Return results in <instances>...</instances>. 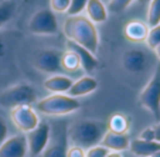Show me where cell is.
<instances>
[{
    "label": "cell",
    "mask_w": 160,
    "mask_h": 157,
    "mask_svg": "<svg viewBox=\"0 0 160 157\" xmlns=\"http://www.w3.org/2000/svg\"><path fill=\"white\" fill-rule=\"evenodd\" d=\"M64 34L70 41L85 47L97 55L99 48V34L95 24L88 17L82 14L68 16L64 21Z\"/></svg>",
    "instance_id": "6da1fadb"
},
{
    "label": "cell",
    "mask_w": 160,
    "mask_h": 157,
    "mask_svg": "<svg viewBox=\"0 0 160 157\" xmlns=\"http://www.w3.org/2000/svg\"><path fill=\"white\" fill-rule=\"evenodd\" d=\"M106 130L108 126L97 119H84L75 122L68 127V143L70 146H78L88 150L89 147L99 145Z\"/></svg>",
    "instance_id": "7a4b0ae2"
},
{
    "label": "cell",
    "mask_w": 160,
    "mask_h": 157,
    "mask_svg": "<svg viewBox=\"0 0 160 157\" xmlns=\"http://www.w3.org/2000/svg\"><path fill=\"white\" fill-rule=\"evenodd\" d=\"M81 102L65 94H52L36 102V109L47 116H64L78 110Z\"/></svg>",
    "instance_id": "3957f363"
},
{
    "label": "cell",
    "mask_w": 160,
    "mask_h": 157,
    "mask_svg": "<svg viewBox=\"0 0 160 157\" xmlns=\"http://www.w3.org/2000/svg\"><path fill=\"white\" fill-rule=\"evenodd\" d=\"M38 101L36 88L30 84H17L0 94V106L13 109L20 105H33Z\"/></svg>",
    "instance_id": "277c9868"
},
{
    "label": "cell",
    "mask_w": 160,
    "mask_h": 157,
    "mask_svg": "<svg viewBox=\"0 0 160 157\" xmlns=\"http://www.w3.org/2000/svg\"><path fill=\"white\" fill-rule=\"evenodd\" d=\"M139 103L160 122V62L139 95Z\"/></svg>",
    "instance_id": "5b68a950"
},
{
    "label": "cell",
    "mask_w": 160,
    "mask_h": 157,
    "mask_svg": "<svg viewBox=\"0 0 160 157\" xmlns=\"http://www.w3.org/2000/svg\"><path fill=\"white\" fill-rule=\"evenodd\" d=\"M58 30L57 16L51 9L38 10L28 21V31L36 36H55Z\"/></svg>",
    "instance_id": "8992f818"
},
{
    "label": "cell",
    "mask_w": 160,
    "mask_h": 157,
    "mask_svg": "<svg viewBox=\"0 0 160 157\" xmlns=\"http://www.w3.org/2000/svg\"><path fill=\"white\" fill-rule=\"evenodd\" d=\"M70 147L68 143V126L65 122L58 123L54 129H51L50 142L42 151V157H67V151Z\"/></svg>",
    "instance_id": "52a82bcc"
},
{
    "label": "cell",
    "mask_w": 160,
    "mask_h": 157,
    "mask_svg": "<svg viewBox=\"0 0 160 157\" xmlns=\"http://www.w3.org/2000/svg\"><path fill=\"white\" fill-rule=\"evenodd\" d=\"M50 136H51V125L48 122L40 120L38 126L33 129L31 132L26 133L27 137V146H28V154L31 157H36L42 154L45 150L47 145L50 142Z\"/></svg>",
    "instance_id": "ba28073f"
},
{
    "label": "cell",
    "mask_w": 160,
    "mask_h": 157,
    "mask_svg": "<svg viewBox=\"0 0 160 157\" xmlns=\"http://www.w3.org/2000/svg\"><path fill=\"white\" fill-rule=\"evenodd\" d=\"M10 116H12V120L16 125V127L23 133L31 132L40 123L38 113L31 105H20L10 109Z\"/></svg>",
    "instance_id": "9c48e42d"
},
{
    "label": "cell",
    "mask_w": 160,
    "mask_h": 157,
    "mask_svg": "<svg viewBox=\"0 0 160 157\" xmlns=\"http://www.w3.org/2000/svg\"><path fill=\"white\" fill-rule=\"evenodd\" d=\"M61 52L54 48H47V50H40L36 52L33 65L36 66V70L41 71L45 74H57L61 70Z\"/></svg>",
    "instance_id": "30bf717a"
},
{
    "label": "cell",
    "mask_w": 160,
    "mask_h": 157,
    "mask_svg": "<svg viewBox=\"0 0 160 157\" xmlns=\"http://www.w3.org/2000/svg\"><path fill=\"white\" fill-rule=\"evenodd\" d=\"M28 146L26 133L9 136L0 145V157H27Z\"/></svg>",
    "instance_id": "8fae6325"
},
{
    "label": "cell",
    "mask_w": 160,
    "mask_h": 157,
    "mask_svg": "<svg viewBox=\"0 0 160 157\" xmlns=\"http://www.w3.org/2000/svg\"><path fill=\"white\" fill-rule=\"evenodd\" d=\"M67 50H71V51H74L78 55L81 66L87 72H92V71L97 70L98 65H99V61H98L97 55L92 54V52H91L89 50H87L85 47L77 44V42L67 40Z\"/></svg>",
    "instance_id": "7c38bea8"
},
{
    "label": "cell",
    "mask_w": 160,
    "mask_h": 157,
    "mask_svg": "<svg viewBox=\"0 0 160 157\" xmlns=\"http://www.w3.org/2000/svg\"><path fill=\"white\" fill-rule=\"evenodd\" d=\"M99 145L106 147L109 151H118V153H121V151L129 149L130 139L128 136V133H113V132L106 130V133L103 135Z\"/></svg>",
    "instance_id": "4fadbf2b"
},
{
    "label": "cell",
    "mask_w": 160,
    "mask_h": 157,
    "mask_svg": "<svg viewBox=\"0 0 160 157\" xmlns=\"http://www.w3.org/2000/svg\"><path fill=\"white\" fill-rule=\"evenodd\" d=\"M146 62H148V58L146 54L142 50H128L123 54L122 58V64H123V68L129 72H140V71L145 70Z\"/></svg>",
    "instance_id": "5bb4252c"
},
{
    "label": "cell",
    "mask_w": 160,
    "mask_h": 157,
    "mask_svg": "<svg viewBox=\"0 0 160 157\" xmlns=\"http://www.w3.org/2000/svg\"><path fill=\"white\" fill-rule=\"evenodd\" d=\"M149 33L148 23L142 20H130L123 27V36L132 42H142L146 40Z\"/></svg>",
    "instance_id": "9a60e30c"
},
{
    "label": "cell",
    "mask_w": 160,
    "mask_h": 157,
    "mask_svg": "<svg viewBox=\"0 0 160 157\" xmlns=\"http://www.w3.org/2000/svg\"><path fill=\"white\" fill-rule=\"evenodd\" d=\"M98 88V81L94 76L85 75L82 78L77 79L75 82H72L71 88L68 89V95L72 98H78V96H85V95L91 94V92L97 91Z\"/></svg>",
    "instance_id": "2e32d148"
},
{
    "label": "cell",
    "mask_w": 160,
    "mask_h": 157,
    "mask_svg": "<svg viewBox=\"0 0 160 157\" xmlns=\"http://www.w3.org/2000/svg\"><path fill=\"white\" fill-rule=\"evenodd\" d=\"M72 79L67 75H60V74H54L50 78H47L42 84V86L47 89V91L52 92V94H64V92H68V89L72 85Z\"/></svg>",
    "instance_id": "e0dca14e"
},
{
    "label": "cell",
    "mask_w": 160,
    "mask_h": 157,
    "mask_svg": "<svg viewBox=\"0 0 160 157\" xmlns=\"http://www.w3.org/2000/svg\"><path fill=\"white\" fill-rule=\"evenodd\" d=\"M129 150L132 151V154L138 157H150L153 153L160 150V143L157 142H148V140L142 139H135L130 140Z\"/></svg>",
    "instance_id": "ac0fdd59"
},
{
    "label": "cell",
    "mask_w": 160,
    "mask_h": 157,
    "mask_svg": "<svg viewBox=\"0 0 160 157\" xmlns=\"http://www.w3.org/2000/svg\"><path fill=\"white\" fill-rule=\"evenodd\" d=\"M85 10H87V17L94 24L105 23L108 18V12H106V7L102 0H88Z\"/></svg>",
    "instance_id": "d6986e66"
},
{
    "label": "cell",
    "mask_w": 160,
    "mask_h": 157,
    "mask_svg": "<svg viewBox=\"0 0 160 157\" xmlns=\"http://www.w3.org/2000/svg\"><path fill=\"white\" fill-rule=\"evenodd\" d=\"M108 130L113 133H128L130 127V119L128 116L122 115V113H115L113 116H111L108 122Z\"/></svg>",
    "instance_id": "ffe728a7"
},
{
    "label": "cell",
    "mask_w": 160,
    "mask_h": 157,
    "mask_svg": "<svg viewBox=\"0 0 160 157\" xmlns=\"http://www.w3.org/2000/svg\"><path fill=\"white\" fill-rule=\"evenodd\" d=\"M79 68H81V62H79L78 55L71 50H67L61 55V70L67 71V72H75Z\"/></svg>",
    "instance_id": "44dd1931"
},
{
    "label": "cell",
    "mask_w": 160,
    "mask_h": 157,
    "mask_svg": "<svg viewBox=\"0 0 160 157\" xmlns=\"http://www.w3.org/2000/svg\"><path fill=\"white\" fill-rule=\"evenodd\" d=\"M16 12V3L13 0H6L0 4V27H3L13 18Z\"/></svg>",
    "instance_id": "7402d4cb"
},
{
    "label": "cell",
    "mask_w": 160,
    "mask_h": 157,
    "mask_svg": "<svg viewBox=\"0 0 160 157\" xmlns=\"http://www.w3.org/2000/svg\"><path fill=\"white\" fill-rule=\"evenodd\" d=\"M160 24V0H152L148 10V26L154 27Z\"/></svg>",
    "instance_id": "603a6c76"
},
{
    "label": "cell",
    "mask_w": 160,
    "mask_h": 157,
    "mask_svg": "<svg viewBox=\"0 0 160 157\" xmlns=\"http://www.w3.org/2000/svg\"><path fill=\"white\" fill-rule=\"evenodd\" d=\"M145 41H146L149 48H152V50H154L157 46H159L160 44V24L149 28L148 37H146Z\"/></svg>",
    "instance_id": "cb8c5ba5"
},
{
    "label": "cell",
    "mask_w": 160,
    "mask_h": 157,
    "mask_svg": "<svg viewBox=\"0 0 160 157\" xmlns=\"http://www.w3.org/2000/svg\"><path fill=\"white\" fill-rule=\"evenodd\" d=\"M133 0H109V10L113 13H122L132 4Z\"/></svg>",
    "instance_id": "d4e9b609"
},
{
    "label": "cell",
    "mask_w": 160,
    "mask_h": 157,
    "mask_svg": "<svg viewBox=\"0 0 160 157\" xmlns=\"http://www.w3.org/2000/svg\"><path fill=\"white\" fill-rule=\"evenodd\" d=\"M71 0H50V9L54 13H67Z\"/></svg>",
    "instance_id": "484cf974"
},
{
    "label": "cell",
    "mask_w": 160,
    "mask_h": 157,
    "mask_svg": "<svg viewBox=\"0 0 160 157\" xmlns=\"http://www.w3.org/2000/svg\"><path fill=\"white\" fill-rule=\"evenodd\" d=\"M88 0H71L70 9H68V16H77L81 14V12H84L87 7Z\"/></svg>",
    "instance_id": "4316f807"
},
{
    "label": "cell",
    "mask_w": 160,
    "mask_h": 157,
    "mask_svg": "<svg viewBox=\"0 0 160 157\" xmlns=\"http://www.w3.org/2000/svg\"><path fill=\"white\" fill-rule=\"evenodd\" d=\"M108 154H109V150L101 145L89 147L88 150H85V157H106Z\"/></svg>",
    "instance_id": "83f0119b"
},
{
    "label": "cell",
    "mask_w": 160,
    "mask_h": 157,
    "mask_svg": "<svg viewBox=\"0 0 160 157\" xmlns=\"http://www.w3.org/2000/svg\"><path fill=\"white\" fill-rule=\"evenodd\" d=\"M9 136V125H7L6 119L0 115V145L4 142Z\"/></svg>",
    "instance_id": "f1b7e54d"
},
{
    "label": "cell",
    "mask_w": 160,
    "mask_h": 157,
    "mask_svg": "<svg viewBox=\"0 0 160 157\" xmlns=\"http://www.w3.org/2000/svg\"><path fill=\"white\" fill-rule=\"evenodd\" d=\"M67 157H85V150L78 146H70L67 151Z\"/></svg>",
    "instance_id": "f546056e"
},
{
    "label": "cell",
    "mask_w": 160,
    "mask_h": 157,
    "mask_svg": "<svg viewBox=\"0 0 160 157\" xmlns=\"http://www.w3.org/2000/svg\"><path fill=\"white\" fill-rule=\"evenodd\" d=\"M139 139L142 140H148V142H153L154 140V127H146L145 130H142V133L139 135Z\"/></svg>",
    "instance_id": "4dcf8cb0"
},
{
    "label": "cell",
    "mask_w": 160,
    "mask_h": 157,
    "mask_svg": "<svg viewBox=\"0 0 160 157\" xmlns=\"http://www.w3.org/2000/svg\"><path fill=\"white\" fill-rule=\"evenodd\" d=\"M154 142L160 143V122L157 125H154Z\"/></svg>",
    "instance_id": "1f68e13d"
},
{
    "label": "cell",
    "mask_w": 160,
    "mask_h": 157,
    "mask_svg": "<svg viewBox=\"0 0 160 157\" xmlns=\"http://www.w3.org/2000/svg\"><path fill=\"white\" fill-rule=\"evenodd\" d=\"M106 157H122L121 153H118V151H109V154Z\"/></svg>",
    "instance_id": "d6a6232c"
},
{
    "label": "cell",
    "mask_w": 160,
    "mask_h": 157,
    "mask_svg": "<svg viewBox=\"0 0 160 157\" xmlns=\"http://www.w3.org/2000/svg\"><path fill=\"white\" fill-rule=\"evenodd\" d=\"M3 52H4V44H3V41H2V38H0V57L3 55Z\"/></svg>",
    "instance_id": "836d02e7"
},
{
    "label": "cell",
    "mask_w": 160,
    "mask_h": 157,
    "mask_svg": "<svg viewBox=\"0 0 160 157\" xmlns=\"http://www.w3.org/2000/svg\"><path fill=\"white\" fill-rule=\"evenodd\" d=\"M154 52H156V57L159 58V61H160V44L156 47V48H154Z\"/></svg>",
    "instance_id": "e575fe53"
},
{
    "label": "cell",
    "mask_w": 160,
    "mask_h": 157,
    "mask_svg": "<svg viewBox=\"0 0 160 157\" xmlns=\"http://www.w3.org/2000/svg\"><path fill=\"white\" fill-rule=\"evenodd\" d=\"M138 2H139L140 4H146V3H150L152 0H138Z\"/></svg>",
    "instance_id": "d590c367"
},
{
    "label": "cell",
    "mask_w": 160,
    "mask_h": 157,
    "mask_svg": "<svg viewBox=\"0 0 160 157\" xmlns=\"http://www.w3.org/2000/svg\"><path fill=\"white\" fill-rule=\"evenodd\" d=\"M150 157H160V150H159V151H156V153H153Z\"/></svg>",
    "instance_id": "8d00e7d4"
}]
</instances>
